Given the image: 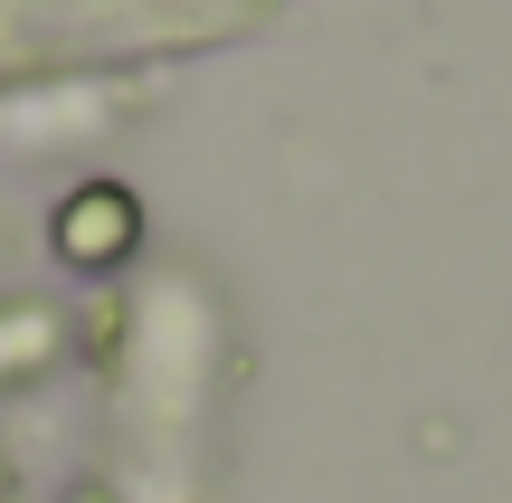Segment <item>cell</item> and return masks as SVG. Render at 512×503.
Segmentation results:
<instances>
[{
    "label": "cell",
    "mask_w": 512,
    "mask_h": 503,
    "mask_svg": "<svg viewBox=\"0 0 512 503\" xmlns=\"http://www.w3.org/2000/svg\"><path fill=\"white\" fill-rule=\"evenodd\" d=\"M133 247V200L124 190H76L67 209H57V257H76V266H114Z\"/></svg>",
    "instance_id": "6da1fadb"
}]
</instances>
